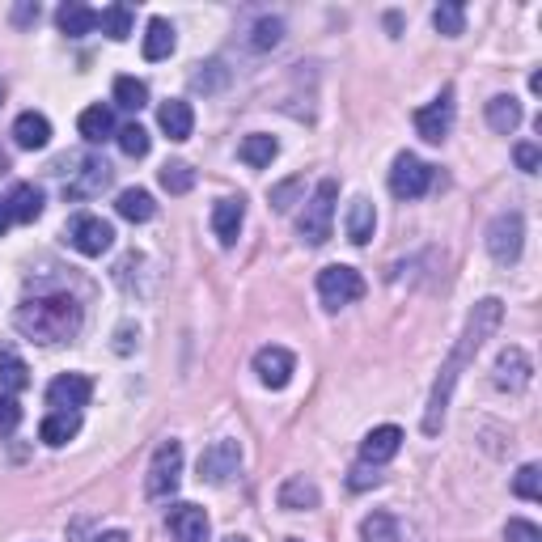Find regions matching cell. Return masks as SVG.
<instances>
[{
	"label": "cell",
	"instance_id": "obj_19",
	"mask_svg": "<svg viewBox=\"0 0 542 542\" xmlns=\"http://www.w3.org/2000/svg\"><path fill=\"white\" fill-rule=\"evenodd\" d=\"M56 26L68 34V39H85V34L98 30V9L81 5V0H64L56 9Z\"/></svg>",
	"mask_w": 542,
	"mask_h": 542
},
{
	"label": "cell",
	"instance_id": "obj_24",
	"mask_svg": "<svg viewBox=\"0 0 542 542\" xmlns=\"http://www.w3.org/2000/svg\"><path fill=\"white\" fill-rule=\"evenodd\" d=\"M77 132L89 140V144H102V140H111L115 136V111L111 106H85L81 119H77Z\"/></svg>",
	"mask_w": 542,
	"mask_h": 542
},
{
	"label": "cell",
	"instance_id": "obj_22",
	"mask_svg": "<svg viewBox=\"0 0 542 542\" xmlns=\"http://www.w3.org/2000/svg\"><path fill=\"white\" fill-rule=\"evenodd\" d=\"M81 432V411H51L47 420L39 424V437H43V445H51V449H60V445H68L72 437Z\"/></svg>",
	"mask_w": 542,
	"mask_h": 542
},
{
	"label": "cell",
	"instance_id": "obj_51",
	"mask_svg": "<svg viewBox=\"0 0 542 542\" xmlns=\"http://www.w3.org/2000/svg\"><path fill=\"white\" fill-rule=\"evenodd\" d=\"M288 542H301V538H288Z\"/></svg>",
	"mask_w": 542,
	"mask_h": 542
},
{
	"label": "cell",
	"instance_id": "obj_46",
	"mask_svg": "<svg viewBox=\"0 0 542 542\" xmlns=\"http://www.w3.org/2000/svg\"><path fill=\"white\" fill-rule=\"evenodd\" d=\"M89 542H128V534H123V530H111V534H98V538H89Z\"/></svg>",
	"mask_w": 542,
	"mask_h": 542
},
{
	"label": "cell",
	"instance_id": "obj_40",
	"mask_svg": "<svg viewBox=\"0 0 542 542\" xmlns=\"http://www.w3.org/2000/svg\"><path fill=\"white\" fill-rule=\"evenodd\" d=\"M22 424V407H17L13 394H0V437H9Z\"/></svg>",
	"mask_w": 542,
	"mask_h": 542
},
{
	"label": "cell",
	"instance_id": "obj_5",
	"mask_svg": "<svg viewBox=\"0 0 542 542\" xmlns=\"http://www.w3.org/2000/svg\"><path fill=\"white\" fill-rule=\"evenodd\" d=\"M365 297V276H360L356 267H322L318 271V301L327 305V310H343V305H352Z\"/></svg>",
	"mask_w": 542,
	"mask_h": 542
},
{
	"label": "cell",
	"instance_id": "obj_7",
	"mask_svg": "<svg viewBox=\"0 0 542 542\" xmlns=\"http://www.w3.org/2000/svg\"><path fill=\"white\" fill-rule=\"evenodd\" d=\"M428 187H432V166H424L415 153H399V157H394L390 191L399 195V200H420Z\"/></svg>",
	"mask_w": 542,
	"mask_h": 542
},
{
	"label": "cell",
	"instance_id": "obj_26",
	"mask_svg": "<svg viewBox=\"0 0 542 542\" xmlns=\"http://www.w3.org/2000/svg\"><path fill=\"white\" fill-rule=\"evenodd\" d=\"M174 26L166 22V17H153L149 30H144V60H166L174 51Z\"/></svg>",
	"mask_w": 542,
	"mask_h": 542
},
{
	"label": "cell",
	"instance_id": "obj_30",
	"mask_svg": "<svg viewBox=\"0 0 542 542\" xmlns=\"http://www.w3.org/2000/svg\"><path fill=\"white\" fill-rule=\"evenodd\" d=\"M373 229H377L373 204H369V200H352V208H348V238H352L356 246H369Z\"/></svg>",
	"mask_w": 542,
	"mask_h": 542
},
{
	"label": "cell",
	"instance_id": "obj_2",
	"mask_svg": "<svg viewBox=\"0 0 542 542\" xmlns=\"http://www.w3.org/2000/svg\"><path fill=\"white\" fill-rule=\"evenodd\" d=\"M17 331L26 339H39V343H64L81 331V305L77 297L68 293H47V297H30L17 305Z\"/></svg>",
	"mask_w": 542,
	"mask_h": 542
},
{
	"label": "cell",
	"instance_id": "obj_14",
	"mask_svg": "<svg viewBox=\"0 0 542 542\" xmlns=\"http://www.w3.org/2000/svg\"><path fill=\"white\" fill-rule=\"evenodd\" d=\"M170 521V534L178 542H208L212 526H208V513L200 509V504H174V509L166 513Z\"/></svg>",
	"mask_w": 542,
	"mask_h": 542
},
{
	"label": "cell",
	"instance_id": "obj_20",
	"mask_svg": "<svg viewBox=\"0 0 542 542\" xmlns=\"http://www.w3.org/2000/svg\"><path fill=\"white\" fill-rule=\"evenodd\" d=\"M13 140H17V149H47L51 144V123H47V115H39V111H22L13 119Z\"/></svg>",
	"mask_w": 542,
	"mask_h": 542
},
{
	"label": "cell",
	"instance_id": "obj_38",
	"mask_svg": "<svg viewBox=\"0 0 542 542\" xmlns=\"http://www.w3.org/2000/svg\"><path fill=\"white\" fill-rule=\"evenodd\" d=\"M229 81V68L221 64V60H208V64H200V72H195L191 77V85L195 89H204V94H216V89H221Z\"/></svg>",
	"mask_w": 542,
	"mask_h": 542
},
{
	"label": "cell",
	"instance_id": "obj_43",
	"mask_svg": "<svg viewBox=\"0 0 542 542\" xmlns=\"http://www.w3.org/2000/svg\"><path fill=\"white\" fill-rule=\"evenodd\" d=\"M513 157H517V166L526 170V174H534V170H538V161H542V157H538V144H517Z\"/></svg>",
	"mask_w": 542,
	"mask_h": 542
},
{
	"label": "cell",
	"instance_id": "obj_15",
	"mask_svg": "<svg viewBox=\"0 0 542 542\" xmlns=\"http://www.w3.org/2000/svg\"><path fill=\"white\" fill-rule=\"evenodd\" d=\"M399 449H403V428L382 424V428H373L369 437L360 441V462H365V466H386Z\"/></svg>",
	"mask_w": 542,
	"mask_h": 542
},
{
	"label": "cell",
	"instance_id": "obj_18",
	"mask_svg": "<svg viewBox=\"0 0 542 542\" xmlns=\"http://www.w3.org/2000/svg\"><path fill=\"white\" fill-rule=\"evenodd\" d=\"M276 504L288 513H301V509H318L322 504V492H318V483L314 479H305V475H293V479H284L280 483V492H276Z\"/></svg>",
	"mask_w": 542,
	"mask_h": 542
},
{
	"label": "cell",
	"instance_id": "obj_31",
	"mask_svg": "<svg viewBox=\"0 0 542 542\" xmlns=\"http://www.w3.org/2000/svg\"><path fill=\"white\" fill-rule=\"evenodd\" d=\"M360 542H403L399 521H394L390 513H369L365 521H360Z\"/></svg>",
	"mask_w": 542,
	"mask_h": 542
},
{
	"label": "cell",
	"instance_id": "obj_4",
	"mask_svg": "<svg viewBox=\"0 0 542 542\" xmlns=\"http://www.w3.org/2000/svg\"><path fill=\"white\" fill-rule=\"evenodd\" d=\"M487 242V255H492L500 267H513L521 259V246H526V221L517 212H500L492 225L483 233Z\"/></svg>",
	"mask_w": 542,
	"mask_h": 542
},
{
	"label": "cell",
	"instance_id": "obj_23",
	"mask_svg": "<svg viewBox=\"0 0 542 542\" xmlns=\"http://www.w3.org/2000/svg\"><path fill=\"white\" fill-rule=\"evenodd\" d=\"M487 128L500 132V136H513L521 128V102L513 94H496L487 102Z\"/></svg>",
	"mask_w": 542,
	"mask_h": 542
},
{
	"label": "cell",
	"instance_id": "obj_29",
	"mask_svg": "<svg viewBox=\"0 0 542 542\" xmlns=\"http://www.w3.org/2000/svg\"><path fill=\"white\" fill-rule=\"evenodd\" d=\"M242 161L246 166H255V170H263V166H271L276 161V153H280V140L276 136H263V132H255V136H246L242 140Z\"/></svg>",
	"mask_w": 542,
	"mask_h": 542
},
{
	"label": "cell",
	"instance_id": "obj_9",
	"mask_svg": "<svg viewBox=\"0 0 542 542\" xmlns=\"http://www.w3.org/2000/svg\"><path fill=\"white\" fill-rule=\"evenodd\" d=\"M238 466H242V445L238 441H212L200 454V479L212 483V487H221V483H229L233 475H238Z\"/></svg>",
	"mask_w": 542,
	"mask_h": 542
},
{
	"label": "cell",
	"instance_id": "obj_12",
	"mask_svg": "<svg viewBox=\"0 0 542 542\" xmlns=\"http://www.w3.org/2000/svg\"><path fill=\"white\" fill-rule=\"evenodd\" d=\"M89 394H94V382H89L85 373H64L47 386V407L51 411H81L89 403Z\"/></svg>",
	"mask_w": 542,
	"mask_h": 542
},
{
	"label": "cell",
	"instance_id": "obj_27",
	"mask_svg": "<svg viewBox=\"0 0 542 542\" xmlns=\"http://www.w3.org/2000/svg\"><path fill=\"white\" fill-rule=\"evenodd\" d=\"M115 212L123 216V221H132V225H144V221H153V212H157V204H153V195H149V191H140V187H132V191H123V195H119V204H115Z\"/></svg>",
	"mask_w": 542,
	"mask_h": 542
},
{
	"label": "cell",
	"instance_id": "obj_10",
	"mask_svg": "<svg viewBox=\"0 0 542 542\" xmlns=\"http://www.w3.org/2000/svg\"><path fill=\"white\" fill-rule=\"evenodd\" d=\"M530 377H534V365H530V356L517 348V343H509V348H500L496 356V369H492V382L496 390H509V394H521L530 386Z\"/></svg>",
	"mask_w": 542,
	"mask_h": 542
},
{
	"label": "cell",
	"instance_id": "obj_32",
	"mask_svg": "<svg viewBox=\"0 0 542 542\" xmlns=\"http://www.w3.org/2000/svg\"><path fill=\"white\" fill-rule=\"evenodd\" d=\"M98 30L106 34V39L123 43V39L132 34V9H128V5H111V9H102V13H98Z\"/></svg>",
	"mask_w": 542,
	"mask_h": 542
},
{
	"label": "cell",
	"instance_id": "obj_42",
	"mask_svg": "<svg viewBox=\"0 0 542 542\" xmlns=\"http://www.w3.org/2000/svg\"><path fill=\"white\" fill-rule=\"evenodd\" d=\"M301 191V178H293V183H280L276 191H271V208H276V212H288V208H293V195Z\"/></svg>",
	"mask_w": 542,
	"mask_h": 542
},
{
	"label": "cell",
	"instance_id": "obj_8",
	"mask_svg": "<svg viewBox=\"0 0 542 542\" xmlns=\"http://www.w3.org/2000/svg\"><path fill=\"white\" fill-rule=\"evenodd\" d=\"M68 242L81 250L85 259H98V255H106V250L115 246V229L102 221V216H77V221L68 225Z\"/></svg>",
	"mask_w": 542,
	"mask_h": 542
},
{
	"label": "cell",
	"instance_id": "obj_25",
	"mask_svg": "<svg viewBox=\"0 0 542 542\" xmlns=\"http://www.w3.org/2000/svg\"><path fill=\"white\" fill-rule=\"evenodd\" d=\"M9 216L13 221H22V225H34L43 216V191L39 187H30V183H17L13 191H9Z\"/></svg>",
	"mask_w": 542,
	"mask_h": 542
},
{
	"label": "cell",
	"instance_id": "obj_3",
	"mask_svg": "<svg viewBox=\"0 0 542 542\" xmlns=\"http://www.w3.org/2000/svg\"><path fill=\"white\" fill-rule=\"evenodd\" d=\"M335 200H339V183L335 178H322L318 191L310 195V204L297 216V233L310 246H322L331 238V221H335Z\"/></svg>",
	"mask_w": 542,
	"mask_h": 542
},
{
	"label": "cell",
	"instance_id": "obj_34",
	"mask_svg": "<svg viewBox=\"0 0 542 542\" xmlns=\"http://www.w3.org/2000/svg\"><path fill=\"white\" fill-rule=\"evenodd\" d=\"M161 187H166L170 195H187L195 187V170L187 166V161H170V166H161Z\"/></svg>",
	"mask_w": 542,
	"mask_h": 542
},
{
	"label": "cell",
	"instance_id": "obj_6",
	"mask_svg": "<svg viewBox=\"0 0 542 542\" xmlns=\"http://www.w3.org/2000/svg\"><path fill=\"white\" fill-rule=\"evenodd\" d=\"M178 483H183V445L178 441H166L153 454L149 462V479H144V492L149 500H170L178 492Z\"/></svg>",
	"mask_w": 542,
	"mask_h": 542
},
{
	"label": "cell",
	"instance_id": "obj_39",
	"mask_svg": "<svg viewBox=\"0 0 542 542\" xmlns=\"http://www.w3.org/2000/svg\"><path fill=\"white\" fill-rule=\"evenodd\" d=\"M115 140H119V149L128 153V157H144V153H149V132H144L140 123H128V128H119Z\"/></svg>",
	"mask_w": 542,
	"mask_h": 542
},
{
	"label": "cell",
	"instance_id": "obj_47",
	"mask_svg": "<svg viewBox=\"0 0 542 542\" xmlns=\"http://www.w3.org/2000/svg\"><path fill=\"white\" fill-rule=\"evenodd\" d=\"M9 221H13V216H9V204H5V200H0V233H5V229H9Z\"/></svg>",
	"mask_w": 542,
	"mask_h": 542
},
{
	"label": "cell",
	"instance_id": "obj_44",
	"mask_svg": "<svg viewBox=\"0 0 542 542\" xmlns=\"http://www.w3.org/2000/svg\"><path fill=\"white\" fill-rule=\"evenodd\" d=\"M348 483L356 487V492H365V487H377V483H382V475H377V466H373V471H369V466H356Z\"/></svg>",
	"mask_w": 542,
	"mask_h": 542
},
{
	"label": "cell",
	"instance_id": "obj_1",
	"mask_svg": "<svg viewBox=\"0 0 542 542\" xmlns=\"http://www.w3.org/2000/svg\"><path fill=\"white\" fill-rule=\"evenodd\" d=\"M500 318H504L500 297H483L475 310H471V318H466V331H462V339H458V348L449 352V360L441 365L437 386H432V394H428V411H424V432H428V437H437V432H441V424H445V407H449V394H454V386H458V377L466 373V365H471V360L479 356V348L496 335Z\"/></svg>",
	"mask_w": 542,
	"mask_h": 542
},
{
	"label": "cell",
	"instance_id": "obj_45",
	"mask_svg": "<svg viewBox=\"0 0 542 542\" xmlns=\"http://www.w3.org/2000/svg\"><path fill=\"white\" fill-rule=\"evenodd\" d=\"M13 22H17V26L39 22V5H30V0H26V5H17V9H13Z\"/></svg>",
	"mask_w": 542,
	"mask_h": 542
},
{
	"label": "cell",
	"instance_id": "obj_21",
	"mask_svg": "<svg viewBox=\"0 0 542 542\" xmlns=\"http://www.w3.org/2000/svg\"><path fill=\"white\" fill-rule=\"evenodd\" d=\"M157 123H161V132H166L170 140H178V144L191 140V132H195V111H191V102H178V98L161 102Z\"/></svg>",
	"mask_w": 542,
	"mask_h": 542
},
{
	"label": "cell",
	"instance_id": "obj_37",
	"mask_svg": "<svg viewBox=\"0 0 542 542\" xmlns=\"http://www.w3.org/2000/svg\"><path fill=\"white\" fill-rule=\"evenodd\" d=\"M513 492H517L521 500H542V471H538V462L521 466L517 479H513Z\"/></svg>",
	"mask_w": 542,
	"mask_h": 542
},
{
	"label": "cell",
	"instance_id": "obj_13",
	"mask_svg": "<svg viewBox=\"0 0 542 542\" xmlns=\"http://www.w3.org/2000/svg\"><path fill=\"white\" fill-rule=\"evenodd\" d=\"M255 373H259V382L267 390H284L288 382H293V373H297V360L288 348H259L255 352Z\"/></svg>",
	"mask_w": 542,
	"mask_h": 542
},
{
	"label": "cell",
	"instance_id": "obj_50",
	"mask_svg": "<svg viewBox=\"0 0 542 542\" xmlns=\"http://www.w3.org/2000/svg\"><path fill=\"white\" fill-rule=\"evenodd\" d=\"M0 102H5V85H0Z\"/></svg>",
	"mask_w": 542,
	"mask_h": 542
},
{
	"label": "cell",
	"instance_id": "obj_16",
	"mask_svg": "<svg viewBox=\"0 0 542 542\" xmlns=\"http://www.w3.org/2000/svg\"><path fill=\"white\" fill-rule=\"evenodd\" d=\"M106 183H111V166L98 161V157H85L81 170L64 183V195H68V200H89V195H98Z\"/></svg>",
	"mask_w": 542,
	"mask_h": 542
},
{
	"label": "cell",
	"instance_id": "obj_33",
	"mask_svg": "<svg viewBox=\"0 0 542 542\" xmlns=\"http://www.w3.org/2000/svg\"><path fill=\"white\" fill-rule=\"evenodd\" d=\"M115 102L123 106V111H144V106H149V85L136 81V77H119L115 81Z\"/></svg>",
	"mask_w": 542,
	"mask_h": 542
},
{
	"label": "cell",
	"instance_id": "obj_48",
	"mask_svg": "<svg viewBox=\"0 0 542 542\" xmlns=\"http://www.w3.org/2000/svg\"><path fill=\"white\" fill-rule=\"evenodd\" d=\"M9 170V161H5V153H0V174H5Z\"/></svg>",
	"mask_w": 542,
	"mask_h": 542
},
{
	"label": "cell",
	"instance_id": "obj_35",
	"mask_svg": "<svg viewBox=\"0 0 542 542\" xmlns=\"http://www.w3.org/2000/svg\"><path fill=\"white\" fill-rule=\"evenodd\" d=\"M432 26H437L445 39H458V34L466 30V9L454 5V0H449V5H437V13H432Z\"/></svg>",
	"mask_w": 542,
	"mask_h": 542
},
{
	"label": "cell",
	"instance_id": "obj_28",
	"mask_svg": "<svg viewBox=\"0 0 542 542\" xmlns=\"http://www.w3.org/2000/svg\"><path fill=\"white\" fill-rule=\"evenodd\" d=\"M0 386H5V394H22V390L30 386L26 360L17 356L13 348H0Z\"/></svg>",
	"mask_w": 542,
	"mask_h": 542
},
{
	"label": "cell",
	"instance_id": "obj_17",
	"mask_svg": "<svg viewBox=\"0 0 542 542\" xmlns=\"http://www.w3.org/2000/svg\"><path fill=\"white\" fill-rule=\"evenodd\" d=\"M242 221H246V200L238 195V200H216L212 208V233L221 238V246H233L238 242V233H242Z\"/></svg>",
	"mask_w": 542,
	"mask_h": 542
},
{
	"label": "cell",
	"instance_id": "obj_41",
	"mask_svg": "<svg viewBox=\"0 0 542 542\" xmlns=\"http://www.w3.org/2000/svg\"><path fill=\"white\" fill-rule=\"evenodd\" d=\"M504 542H542V530L534 526V521L513 517L509 526H504Z\"/></svg>",
	"mask_w": 542,
	"mask_h": 542
},
{
	"label": "cell",
	"instance_id": "obj_36",
	"mask_svg": "<svg viewBox=\"0 0 542 542\" xmlns=\"http://www.w3.org/2000/svg\"><path fill=\"white\" fill-rule=\"evenodd\" d=\"M280 39H284V22H280V17H259L255 30H250V47H255V51L280 47Z\"/></svg>",
	"mask_w": 542,
	"mask_h": 542
},
{
	"label": "cell",
	"instance_id": "obj_11",
	"mask_svg": "<svg viewBox=\"0 0 542 542\" xmlns=\"http://www.w3.org/2000/svg\"><path fill=\"white\" fill-rule=\"evenodd\" d=\"M449 128H454V94L445 89L437 102H428L415 111V132H420L428 144H441L449 136Z\"/></svg>",
	"mask_w": 542,
	"mask_h": 542
},
{
	"label": "cell",
	"instance_id": "obj_49",
	"mask_svg": "<svg viewBox=\"0 0 542 542\" xmlns=\"http://www.w3.org/2000/svg\"><path fill=\"white\" fill-rule=\"evenodd\" d=\"M225 542H246V538H238V534H233V538H225Z\"/></svg>",
	"mask_w": 542,
	"mask_h": 542
}]
</instances>
